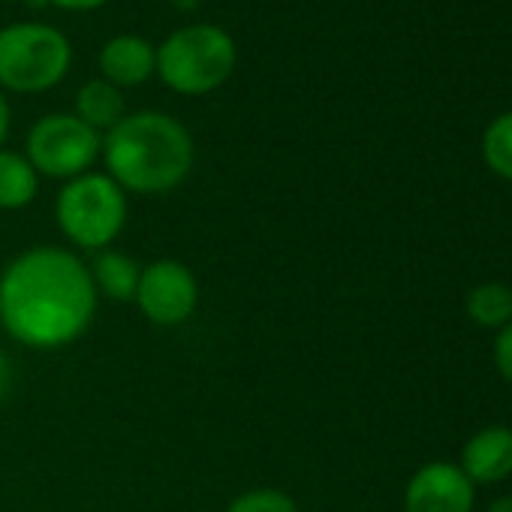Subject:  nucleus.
Instances as JSON below:
<instances>
[{
    "label": "nucleus",
    "mask_w": 512,
    "mask_h": 512,
    "mask_svg": "<svg viewBox=\"0 0 512 512\" xmlns=\"http://www.w3.org/2000/svg\"><path fill=\"white\" fill-rule=\"evenodd\" d=\"M235 43L217 25H190L163 40L157 49V76L184 97L217 91L235 70Z\"/></svg>",
    "instance_id": "3"
},
{
    "label": "nucleus",
    "mask_w": 512,
    "mask_h": 512,
    "mask_svg": "<svg viewBox=\"0 0 512 512\" xmlns=\"http://www.w3.org/2000/svg\"><path fill=\"white\" fill-rule=\"evenodd\" d=\"M467 314L473 323L488 329H503L512 323V290L503 284H482L467 296Z\"/></svg>",
    "instance_id": "14"
},
{
    "label": "nucleus",
    "mask_w": 512,
    "mask_h": 512,
    "mask_svg": "<svg viewBox=\"0 0 512 512\" xmlns=\"http://www.w3.org/2000/svg\"><path fill=\"white\" fill-rule=\"evenodd\" d=\"M100 151V133L82 124L76 115H46L31 127L25 157L37 175L73 181L94 166Z\"/></svg>",
    "instance_id": "6"
},
{
    "label": "nucleus",
    "mask_w": 512,
    "mask_h": 512,
    "mask_svg": "<svg viewBox=\"0 0 512 512\" xmlns=\"http://www.w3.org/2000/svg\"><path fill=\"white\" fill-rule=\"evenodd\" d=\"M482 154H485V163L497 175L512 181V112L491 121V127L485 130V139H482Z\"/></svg>",
    "instance_id": "15"
},
{
    "label": "nucleus",
    "mask_w": 512,
    "mask_h": 512,
    "mask_svg": "<svg viewBox=\"0 0 512 512\" xmlns=\"http://www.w3.org/2000/svg\"><path fill=\"white\" fill-rule=\"evenodd\" d=\"M88 266L64 247H31L0 275V326L19 344L58 350L82 338L97 311Z\"/></svg>",
    "instance_id": "1"
},
{
    "label": "nucleus",
    "mask_w": 512,
    "mask_h": 512,
    "mask_svg": "<svg viewBox=\"0 0 512 512\" xmlns=\"http://www.w3.org/2000/svg\"><path fill=\"white\" fill-rule=\"evenodd\" d=\"M46 4H55V7H61V10L85 13V10H97V7L109 4V0H46Z\"/></svg>",
    "instance_id": "18"
},
{
    "label": "nucleus",
    "mask_w": 512,
    "mask_h": 512,
    "mask_svg": "<svg viewBox=\"0 0 512 512\" xmlns=\"http://www.w3.org/2000/svg\"><path fill=\"white\" fill-rule=\"evenodd\" d=\"M193 157L187 127L163 112L124 115L103 139L109 178L124 193L160 196L175 190L190 175Z\"/></svg>",
    "instance_id": "2"
},
{
    "label": "nucleus",
    "mask_w": 512,
    "mask_h": 512,
    "mask_svg": "<svg viewBox=\"0 0 512 512\" xmlns=\"http://www.w3.org/2000/svg\"><path fill=\"white\" fill-rule=\"evenodd\" d=\"M494 362H497V371L512 383V323H506L494 341Z\"/></svg>",
    "instance_id": "17"
},
{
    "label": "nucleus",
    "mask_w": 512,
    "mask_h": 512,
    "mask_svg": "<svg viewBox=\"0 0 512 512\" xmlns=\"http://www.w3.org/2000/svg\"><path fill=\"white\" fill-rule=\"evenodd\" d=\"M55 217L73 244L100 253L121 235L127 223V196L109 175L85 172L64 184Z\"/></svg>",
    "instance_id": "5"
},
{
    "label": "nucleus",
    "mask_w": 512,
    "mask_h": 512,
    "mask_svg": "<svg viewBox=\"0 0 512 512\" xmlns=\"http://www.w3.org/2000/svg\"><path fill=\"white\" fill-rule=\"evenodd\" d=\"M488 512H512V497H497V500L488 506Z\"/></svg>",
    "instance_id": "21"
},
{
    "label": "nucleus",
    "mask_w": 512,
    "mask_h": 512,
    "mask_svg": "<svg viewBox=\"0 0 512 512\" xmlns=\"http://www.w3.org/2000/svg\"><path fill=\"white\" fill-rule=\"evenodd\" d=\"M100 70L115 88H136L157 73V49L136 34L112 37L100 52Z\"/></svg>",
    "instance_id": "9"
},
{
    "label": "nucleus",
    "mask_w": 512,
    "mask_h": 512,
    "mask_svg": "<svg viewBox=\"0 0 512 512\" xmlns=\"http://www.w3.org/2000/svg\"><path fill=\"white\" fill-rule=\"evenodd\" d=\"M40 175L25 154L0 148V211H19L37 199Z\"/></svg>",
    "instance_id": "13"
},
{
    "label": "nucleus",
    "mask_w": 512,
    "mask_h": 512,
    "mask_svg": "<svg viewBox=\"0 0 512 512\" xmlns=\"http://www.w3.org/2000/svg\"><path fill=\"white\" fill-rule=\"evenodd\" d=\"M139 311L154 326H178L193 317L199 305L196 275L178 260H157L142 269L136 299Z\"/></svg>",
    "instance_id": "7"
},
{
    "label": "nucleus",
    "mask_w": 512,
    "mask_h": 512,
    "mask_svg": "<svg viewBox=\"0 0 512 512\" xmlns=\"http://www.w3.org/2000/svg\"><path fill=\"white\" fill-rule=\"evenodd\" d=\"M76 118L91 130H112L124 118V94L106 79H91L76 94Z\"/></svg>",
    "instance_id": "12"
},
{
    "label": "nucleus",
    "mask_w": 512,
    "mask_h": 512,
    "mask_svg": "<svg viewBox=\"0 0 512 512\" xmlns=\"http://www.w3.org/2000/svg\"><path fill=\"white\" fill-rule=\"evenodd\" d=\"M91 281L97 296H106L112 302H133L142 278V266L133 256L121 250H100L91 263Z\"/></svg>",
    "instance_id": "11"
},
{
    "label": "nucleus",
    "mask_w": 512,
    "mask_h": 512,
    "mask_svg": "<svg viewBox=\"0 0 512 512\" xmlns=\"http://www.w3.org/2000/svg\"><path fill=\"white\" fill-rule=\"evenodd\" d=\"M7 136H10V103H7L4 91H0V145H4Z\"/></svg>",
    "instance_id": "20"
},
{
    "label": "nucleus",
    "mask_w": 512,
    "mask_h": 512,
    "mask_svg": "<svg viewBox=\"0 0 512 512\" xmlns=\"http://www.w3.org/2000/svg\"><path fill=\"white\" fill-rule=\"evenodd\" d=\"M461 470L470 482H500L512 473V431L503 425L482 428L461 452Z\"/></svg>",
    "instance_id": "10"
},
{
    "label": "nucleus",
    "mask_w": 512,
    "mask_h": 512,
    "mask_svg": "<svg viewBox=\"0 0 512 512\" xmlns=\"http://www.w3.org/2000/svg\"><path fill=\"white\" fill-rule=\"evenodd\" d=\"M70 40L52 25H10L0 31V88L43 94L70 70Z\"/></svg>",
    "instance_id": "4"
},
{
    "label": "nucleus",
    "mask_w": 512,
    "mask_h": 512,
    "mask_svg": "<svg viewBox=\"0 0 512 512\" xmlns=\"http://www.w3.org/2000/svg\"><path fill=\"white\" fill-rule=\"evenodd\" d=\"M226 512H299L296 500L281 488H250L238 494Z\"/></svg>",
    "instance_id": "16"
},
{
    "label": "nucleus",
    "mask_w": 512,
    "mask_h": 512,
    "mask_svg": "<svg viewBox=\"0 0 512 512\" xmlns=\"http://www.w3.org/2000/svg\"><path fill=\"white\" fill-rule=\"evenodd\" d=\"M169 4L178 10H193V7H199V0H169Z\"/></svg>",
    "instance_id": "22"
},
{
    "label": "nucleus",
    "mask_w": 512,
    "mask_h": 512,
    "mask_svg": "<svg viewBox=\"0 0 512 512\" xmlns=\"http://www.w3.org/2000/svg\"><path fill=\"white\" fill-rule=\"evenodd\" d=\"M10 389H13V365L4 353H0V401L10 395Z\"/></svg>",
    "instance_id": "19"
},
{
    "label": "nucleus",
    "mask_w": 512,
    "mask_h": 512,
    "mask_svg": "<svg viewBox=\"0 0 512 512\" xmlns=\"http://www.w3.org/2000/svg\"><path fill=\"white\" fill-rule=\"evenodd\" d=\"M473 482L461 467L431 461L413 473L404 491V512H470Z\"/></svg>",
    "instance_id": "8"
}]
</instances>
